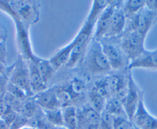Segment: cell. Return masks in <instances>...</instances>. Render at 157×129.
Returning <instances> with one entry per match:
<instances>
[{
  "label": "cell",
  "mask_w": 157,
  "mask_h": 129,
  "mask_svg": "<svg viewBox=\"0 0 157 129\" xmlns=\"http://www.w3.org/2000/svg\"><path fill=\"white\" fill-rule=\"evenodd\" d=\"M9 83L20 88L31 98L33 97L29 85V73L26 61L18 55L16 61L11 65Z\"/></svg>",
  "instance_id": "cell-5"
},
{
  "label": "cell",
  "mask_w": 157,
  "mask_h": 129,
  "mask_svg": "<svg viewBox=\"0 0 157 129\" xmlns=\"http://www.w3.org/2000/svg\"><path fill=\"white\" fill-rule=\"evenodd\" d=\"M123 1H117L114 12L110 21L108 33L105 39H120L124 33L127 24V19L123 13Z\"/></svg>",
  "instance_id": "cell-8"
},
{
  "label": "cell",
  "mask_w": 157,
  "mask_h": 129,
  "mask_svg": "<svg viewBox=\"0 0 157 129\" xmlns=\"http://www.w3.org/2000/svg\"><path fill=\"white\" fill-rule=\"evenodd\" d=\"M117 1H109L108 5L106 6L103 11L100 13L96 25H95L94 32H93V39L100 42L106 37L108 33L109 28L110 21L112 16L114 12Z\"/></svg>",
  "instance_id": "cell-9"
},
{
  "label": "cell",
  "mask_w": 157,
  "mask_h": 129,
  "mask_svg": "<svg viewBox=\"0 0 157 129\" xmlns=\"http://www.w3.org/2000/svg\"><path fill=\"white\" fill-rule=\"evenodd\" d=\"M116 39H103L101 40L102 51L108 60L112 70L121 71L129 67V61L120 47V42L116 43Z\"/></svg>",
  "instance_id": "cell-3"
},
{
  "label": "cell",
  "mask_w": 157,
  "mask_h": 129,
  "mask_svg": "<svg viewBox=\"0 0 157 129\" xmlns=\"http://www.w3.org/2000/svg\"><path fill=\"white\" fill-rule=\"evenodd\" d=\"M104 111L108 112L114 118H117V117H126L127 118L123 105L122 104L121 101H120L114 97H110L109 98L107 99Z\"/></svg>",
  "instance_id": "cell-18"
},
{
  "label": "cell",
  "mask_w": 157,
  "mask_h": 129,
  "mask_svg": "<svg viewBox=\"0 0 157 129\" xmlns=\"http://www.w3.org/2000/svg\"><path fill=\"white\" fill-rule=\"evenodd\" d=\"M88 98L89 101H90V106H91L96 112L101 114V112L105 109V103L107 101L106 98H105L91 89L89 91Z\"/></svg>",
  "instance_id": "cell-21"
},
{
  "label": "cell",
  "mask_w": 157,
  "mask_h": 129,
  "mask_svg": "<svg viewBox=\"0 0 157 129\" xmlns=\"http://www.w3.org/2000/svg\"><path fill=\"white\" fill-rule=\"evenodd\" d=\"M156 22L157 13L150 11L145 7L140 13L127 20L125 31H136L147 36L149 31Z\"/></svg>",
  "instance_id": "cell-6"
},
{
  "label": "cell",
  "mask_w": 157,
  "mask_h": 129,
  "mask_svg": "<svg viewBox=\"0 0 157 129\" xmlns=\"http://www.w3.org/2000/svg\"><path fill=\"white\" fill-rule=\"evenodd\" d=\"M19 129H39V128H38L37 127H35V126L32 125V124H25V125L22 126L21 127H19Z\"/></svg>",
  "instance_id": "cell-33"
},
{
  "label": "cell",
  "mask_w": 157,
  "mask_h": 129,
  "mask_svg": "<svg viewBox=\"0 0 157 129\" xmlns=\"http://www.w3.org/2000/svg\"><path fill=\"white\" fill-rule=\"evenodd\" d=\"M10 109V107L7 104L6 101L4 100L3 96H2V98H0V118H2Z\"/></svg>",
  "instance_id": "cell-28"
},
{
  "label": "cell",
  "mask_w": 157,
  "mask_h": 129,
  "mask_svg": "<svg viewBox=\"0 0 157 129\" xmlns=\"http://www.w3.org/2000/svg\"><path fill=\"white\" fill-rule=\"evenodd\" d=\"M63 110V126L67 129H77L78 127V109L74 105L67 106Z\"/></svg>",
  "instance_id": "cell-15"
},
{
  "label": "cell",
  "mask_w": 157,
  "mask_h": 129,
  "mask_svg": "<svg viewBox=\"0 0 157 129\" xmlns=\"http://www.w3.org/2000/svg\"><path fill=\"white\" fill-rule=\"evenodd\" d=\"M145 7L150 11L157 13V0L145 1Z\"/></svg>",
  "instance_id": "cell-29"
},
{
  "label": "cell",
  "mask_w": 157,
  "mask_h": 129,
  "mask_svg": "<svg viewBox=\"0 0 157 129\" xmlns=\"http://www.w3.org/2000/svg\"><path fill=\"white\" fill-rule=\"evenodd\" d=\"M48 129H67L64 126H59V127H55V126H50Z\"/></svg>",
  "instance_id": "cell-34"
},
{
  "label": "cell",
  "mask_w": 157,
  "mask_h": 129,
  "mask_svg": "<svg viewBox=\"0 0 157 129\" xmlns=\"http://www.w3.org/2000/svg\"><path fill=\"white\" fill-rule=\"evenodd\" d=\"M131 120L126 117H117L114 118L113 122V129H128Z\"/></svg>",
  "instance_id": "cell-25"
},
{
  "label": "cell",
  "mask_w": 157,
  "mask_h": 129,
  "mask_svg": "<svg viewBox=\"0 0 157 129\" xmlns=\"http://www.w3.org/2000/svg\"><path fill=\"white\" fill-rule=\"evenodd\" d=\"M38 58V57H37ZM36 59L26 61L29 73V85L33 96L47 89V84L43 80L36 64Z\"/></svg>",
  "instance_id": "cell-14"
},
{
  "label": "cell",
  "mask_w": 157,
  "mask_h": 129,
  "mask_svg": "<svg viewBox=\"0 0 157 129\" xmlns=\"http://www.w3.org/2000/svg\"><path fill=\"white\" fill-rule=\"evenodd\" d=\"M113 122L114 117L103 110L100 114L99 129H113Z\"/></svg>",
  "instance_id": "cell-24"
},
{
  "label": "cell",
  "mask_w": 157,
  "mask_h": 129,
  "mask_svg": "<svg viewBox=\"0 0 157 129\" xmlns=\"http://www.w3.org/2000/svg\"><path fill=\"white\" fill-rule=\"evenodd\" d=\"M7 48L6 42L0 43V63L7 65Z\"/></svg>",
  "instance_id": "cell-27"
},
{
  "label": "cell",
  "mask_w": 157,
  "mask_h": 129,
  "mask_svg": "<svg viewBox=\"0 0 157 129\" xmlns=\"http://www.w3.org/2000/svg\"><path fill=\"white\" fill-rule=\"evenodd\" d=\"M56 91L57 98H58L61 109L67 107V106L73 105L72 103H73L75 96L69 91V88H66L64 87H56Z\"/></svg>",
  "instance_id": "cell-19"
},
{
  "label": "cell",
  "mask_w": 157,
  "mask_h": 129,
  "mask_svg": "<svg viewBox=\"0 0 157 129\" xmlns=\"http://www.w3.org/2000/svg\"><path fill=\"white\" fill-rule=\"evenodd\" d=\"M143 68V69L157 70V49L153 51L146 50L141 55L131 61L128 69Z\"/></svg>",
  "instance_id": "cell-13"
},
{
  "label": "cell",
  "mask_w": 157,
  "mask_h": 129,
  "mask_svg": "<svg viewBox=\"0 0 157 129\" xmlns=\"http://www.w3.org/2000/svg\"><path fill=\"white\" fill-rule=\"evenodd\" d=\"M122 7H123V13L126 16V19L129 20L145 8V1L143 0L123 1Z\"/></svg>",
  "instance_id": "cell-17"
},
{
  "label": "cell",
  "mask_w": 157,
  "mask_h": 129,
  "mask_svg": "<svg viewBox=\"0 0 157 129\" xmlns=\"http://www.w3.org/2000/svg\"><path fill=\"white\" fill-rule=\"evenodd\" d=\"M10 71H11V69H10ZM10 71L7 74L0 76V98H2V96L5 94V93L6 92L7 86H8L9 84V79H10Z\"/></svg>",
  "instance_id": "cell-26"
},
{
  "label": "cell",
  "mask_w": 157,
  "mask_h": 129,
  "mask_svg": "<svg viewBox=\"0 0 157 129\" xmlns=\"http://www.w3.org/2000/svg\"><path fill=\"white\" fill-rule=\"evenodd\" d=\"M10 69H11V66L8 67L6 64L0 63V76H2V75H6L7 73H9Z\"/></svg>",
  "instance_id": "cell-31"
},
{
  "label": "cell",
  "mask_w": 157,
  "mask_h": 129,
  "mask_svg": "<svg viewBox=\"0 0 157 129\" xmlns=\"http://www.w3.org/2000/svg\"><path fill=\"white\" fill-rule=\"evenodd\" d=\"M128 129H139V128L135 125V124H133V123H132V121H131V123H130V124H129Z\"/></svg>",
  "instance_id": "cell-35"
},
{
  "label": "cell",
  "mask_w": 157,
  "mask_h": 129,
  "mask_svg": "<svg viewBox=\"0 0 157 129\" xmlns=\"http://www.w3.org/2000/svg\"><path fill=\"white\" fill-rule=\"evenodd\" d=\"M0 129H10L8 124L2 118H0Z\"/></svg>",
  "instance_id": "cell-32"
},
{
  "label": "cell",
  "mask_w": 157,
  "mask_h": 129,
  "mask_svg": "<svg viewBox=\"0 0 157 129\" xmlns=\"http://www.w3.org/2000/svg\"><path fill=\"white\" fill-rule=\"evenodd\" d=\"M45 118L50 125L55 127L63 126V110L62 109H51V110H43Z\"/></svg>",
  "instance_id": "cell-20"
},
{
  "label": "cell",
  "mask_w": 157,
  "mask_h": 129,
  "mask_svg": "<svg viewBox=\"0 0 157 129\" xmlns=\"http://www.w3.org/2000/svg\"><path fill=\"white\" fill-rule=\"evenodd\" d=\"M69 89L75 97L80 96L86 90L85 82L79 78L74 77L69 83Z\"/></svg>",
  "instance_id": "cell-23"
},
{
  "label": "cell",
  "mask_w": 157,
  "mask_h": 129,
  "mask_svg": "<svg viewBox=\"0 0 157 129\" xmlns=\"http://www.w3.org/2000/svg\"><path fill=\"white\" fill-rule=\"evenodd\" d=\"M91 90L94 91L97 94H100L101 96L104 97L106 99H108V98L111 97L110 96L107 77L102 78V79H99L97 81H96L94 84H93V87L91 88Z\"/></svg>",
  "instance_id": "cell-22"
},
{
  "label": "cell",
  "mask_w": 157,
  "mask_h": 129,
  "mask_svg": "<svg viewBox=\"0 0 157 129\" xmlns=\"http://www.w3.org/2000/svg\"><path fill=\"white\" fill-rule=\"evenodd\" d=\"M40 8V2L36 0H0V11L16 17L29 29L39 21Z\"/></svg>",
  "instance_id": "cell-1"
},
{
  "label": "cell",
  "mask_w": 157,
  "mask_h": 129,
  "mask_svg": "<svg viewBox=\"0 0 157 129\" xmlns=\"http://www.w3.org/2000/svg\"><path fill=\"white\" fill-rule=\"evenodd\" d=\"M146 38V36L136 31H125L119 39L120 47L127 57L129 63L146 50L145 48Z\"/></svg>",
  "instance_id": "cell-4"
},
{
  "label": "cell",
  "mask_w": 157,
  "mask_h": 129,
  "mask_svg": "<svg viewBox=\"0 0 157 129\" xmlns=\"http://www.w3.org/2000/svg\"><path fill=\"white\" fill-rule=\"evenodd\" d=\"M82 64L84 70L91 76L107 74L112 70L102 51L100 42L93 39L89 46Z\"/></svg>",
  "instance_id": "cell-2"
},
{
  "label": "cell",
  "mask_w": 157,
  "mask_h": 129,
  "mask_svg": "<svg viewBox=\"0 0 157 129\" xmlns=\"http://www.w3.org/2000/svg\"><path fill=\"white\" fill-rule=\"evenodd\" d=\"M33 98L36 105L42 110L61 109L57 98L56 87L47 88L45 91L34 95Z\"/></svg>",
  "instance_id": "cell-12"
},
{
  "label": "cell",
  "mask_w": 157,
  "mask_h": 129,
  "mask_svg": "<svg viewBox=\"0 0 157 129\" xmlns=\"http://www.w3.org/2000/svg\"><path fill=\"white\" fill-rule=\"evenodd\" d=\"M7 36H8V32H7L6 27L4 25V24L0 22V43L6 42Z\"/></svg>",
  "instance_id": "cell-30"
},
{
  "label": "cell",
  "mask_w": 157,
  "mask_h": 129,
  "mask_svg": "<svg viewBox=\"0 0 157 129\" xmlns=\"http://www.w3.org/2000/svg\"><path fill=\"white\" fill-rule=\"evenodd\" d=\"M131 121L139 129H157V117L148 112L145 105L144 94L140 98Z\"/></svg>",
  "instance_id": "cell-10"
},
{
  "label": "cell",
  "mask_w": 157,
  "mask_h": 129,
  "mask_svg": "<svg viewBox=\"0 0 157 129\" xmlns=\"http://www.w3.org/2000/svg\"><path fill=\"white\" fill-rule=\"evenodd\" d=\"M78 120L77 129H99L100 113L91 106L87 105L78 109Z\"/></svg>",
  "instance_id": "cell-11"
},
{
  "label": "cell",
  "mask_w": 157,
  "mask_h": 129,
  "mask_svg": "<svg viewBox=\"0 0 157 129\" xmlns=\"http://www.w3.org/2000/svg\"><path fill=\"white\" fill-rule=\"evenodd\" d=\"M35 61H36V66H37L39 73L43 77V80L48 85L56 70L54 68L49 59H45V58H42L38 56Z\"/></svg>",
  "instance_id": "cell-16"
},
{
  "label": "cell",
  "mask_w": 157,
  "mask_h": 129,
  "mask_svg": "<svg viewBox=\"0 0 157 129\" xmlns=\"http://www.w3.org/2000/svg\"><path fill=\"white\" fill-rule=\"evenodd\" d=\"M144 92L140 90L132 77L131 70L128 71V91L123 105L126 116L131 120L135 114L140 100Z\"/></svg>",
  "instance_id": "cell-7"
}]
</instances>
